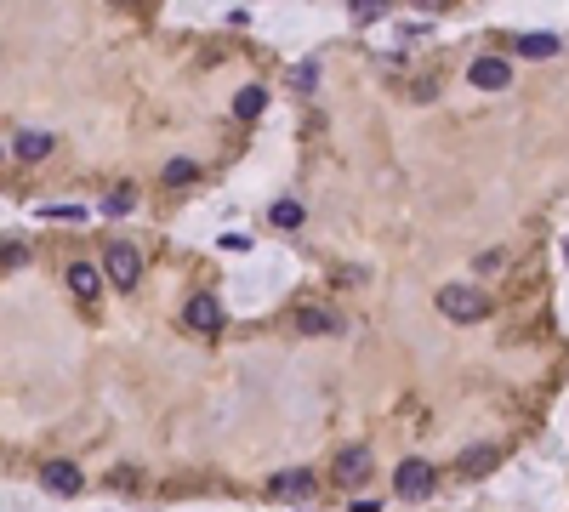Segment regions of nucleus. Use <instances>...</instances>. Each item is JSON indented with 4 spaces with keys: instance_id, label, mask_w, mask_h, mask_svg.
Segmentation results:
<instances>
[{
    "instance_id": "f257e3e1",
    "label": "nucleus",
    "mask_w": 569,
    "mask_h": 512,
    "mask_svg": "<svg viewBox=\"0 0 569 512\" xmlns=\"http://www.w3.org/2000/svg\"><path fill=\"white\" fill-rule=\"evenodd\" d=\"M438 313L456 319V325H473V319L490 313V296L473 290V285H445V290H438Z\"/></svg>"
},
{
    "instance_id": "f03ea898",
    "label": "nucleus",
    "mask_w": 569,
    "mask_h": 512,
    "mask_svg": "<svg viewBox=\"0 0 569 512\" xmlns=\"http://www.w3.org/2000/svg\"><path fill=\"white\" fill-rule=\"evenodd\" d=\"M103 273H109V285H125V290H132V285L142 280V256H137V245L114 240L109 256H103Z\"/></svg>"
},
{
    "instance_id": "7ed1b4c3",
    "label": "nucleus",
    "mask_w": 569,
    "mask_h": 512,
    "mask_svg": "<svg viewBox=\"0 0 569 512\" xmlns=\"http://www.w3.org/2000/svg\"><path fill=\"white\" fill-rule=\"evenodd\" d=\"M433 484H438V473H433V461H421V456H410L405 467L393 473V489L405 501H421V496H433Z\"/></svg>"
},
{
    "instance_id": "20e7f679",
    "label": "nucleus",
    "mask_w": 569,
    "mask_h": 512,
    "mask_svg": "<svg viewBox=\"0 0 569 512\" xmlns=\"http://www.w3.org/2000/svg\"><path fill=\"white\" fill-rule=\"evenodd\" d=\"M467 80L478 85V92H507V80H513V69L501 57H473V69H467Z\"/></svg>"
},
{
    "instance_id": "39448f33",
    "label": "nucleus",
    "mask_w": 569,
    "mask_h": 512,
    "mask_svg": "<svg viewBox=\"0 0 569 512\" xmlns=\"http://www.w3.org/2000/svg\"><path fill=\"white\" fill-rule=\"evenodd\" d=\"M182 319L194 325L200 336H211V330H222V308H217V296H188V308H182Z\"/></svg>"
},
{
    "instance_id": "423d86ee",
    "label": "nucleus",
    "mask_w": 569,
    "mask_h": 512,
    "mask_svg": "<svg viewBox=\"0 0 569 512\" xmlns=\"http://www.w3.org/2000/svg\"><path fill=\"white\" fill-rule=\"evenodd\" d=\"M40 484H46L52 496H74V489L86 484V473H80L74 461H46V467H40Z\"/></svg>"
},
{
    "instance_id": "0eeeda50",
    "label": "nucleus",
    "mask_w": 569,
    "mask_h": 512,
    "mask_svg": "<svg viewBox=\"0 0 569 512\" xmlns=\"http://www.w3.org/2000/svg\"><path fill=\"white\" fill-rule=\"evenodd\" d=\"M330 473H336V484H359V478H370V450H365V444H348V450L336 456Z\"/></svg>"
},
{
    "instance_id": "6e6552de",
    "label": "nucleus",
    "mask_w": 569,
    "mask_h": 512,
    "mask_svg": "<svg viewBox=\"0 0 569 512\" xmlns=\"http://www.w3.org/2000/svg\"><path fill=\"white\" fill-rule=\"evenodd\" d=\"M290 325H297L302 336H336V330H342V325H336V313L330 308H297V313H290Z\"/></svg>"
},
{
    "instance_id": "1a4fd4ad",
    "label": "nucleus",
    "mask_w": 569,
    "mask_h": 512,
    "mask_svg": "<svg viewBox=\"0 0 569 512\" xmlns=\"http://www.w3.org/2000/svg\"><path fill=\"white\" fill-rule=\"evenodd\" d=\"M268 489H273V496H285V501H302L313 489V473H308V467H290V473H273Z\"/></svg>"
},
{
    "instance_id": "9d476101",
    "label": "nucleus",
    "mask_w": 569,
    "mask_h": 512,
    "mask_svg": "<svg viewBox=\"0 0 569 512\" xmlns=\"http://www.w3.org/2000/svg\"><path fill=\"white\" fill-rule=\"evenodd\" d=\"M12 148H17V160H46L52 148H57V137L52 132H17Z\"/></svg>"
},
{
    "instance_id": "9b49d317",
    "label": "nucleus",
    "mask_w": 569,
    "mask_h": 512,
    "mask_svg": "<svg viewBox=\"0 0 569 512\" xmlns=\"http://www.w3.org/2000/svg\"><path fill=\"white\" fill-rule=\"evenodd\" d=\"M103 280H109V273L92 268V262H74V268H69V290H74V296H97Z\"/></svg>"
},
{
    "instance_id": "f8f14e48",
    "label": "nucleus",
    "mask_w": 569,
    "mask_h": 512,
    "mask_svg": "<svg viewBox=\"0 0 569 512\" xmlns=\"http://www.w3.org/2000/svg\"><path fill=\"white\" fill-rule=\"evenodd\" d=\"M495 461H501V450H495V444H473V450H461V473H467V478H478V473H490Z\"/></svg>"
},
{
    "instance_id": "ddd939ff",
    "label": "nucleus",
    "mask_w": 569,
    "mask_h": 512,
    "mask_svg": "<svg viewBox=\"0 0 569 512\" xmlns=\"http://www.w3.org/2000/svg\"><path fill=\"white\" fill-rule=\"evenodd\" d=\"M262 109H268V92H262V85H245V92L234 97V114H240V120H257Z\"/></svg>"
},
{
    "instance_id": "4468645a",
    "label": "nucleus",
    "mask_w": 569,
    "mask_h": 512,
    "mask_svg": "<svg viewBox=\"0 0 569 512\" xmlns=\"http://www.w3.org/2000/svg\"><path fill=\"white\" fill-rule=\"evenodd\" d=\"M518 52L524 57H553L558 52V34H518Z\"/></svg>"
},
{
    "instance_id": "2eb2a0df",
    "label": "nucleus",
    "mask_w": 569,
    "mask_h": 512,
    "mask_svg": "<svg viewBox=\"0 0 569 512\" xmlns=\"http://www.w3.org/2000/svg\"><path fill=\"white\" fill-rule=\"evenodd\" d=\"M302 222V205L297 200H280V205H273V228H297Z\"/></svg>"
},
{
    "instance_id": "dca6fc26",
    "label": "nucleus",
    "mask_w": 569,
    "mask_h": 512,
    "mask_svg": "<svg viewBox=\"0 0 569 512\" xmlns=\"http://www.w3.org/2000/svg\"><path fill=\"white\" fill-rule=\"evenodd\" d=\"M194 177H200L194 160H172V165H165V182H194Z\"/></svg>"
},
{
    "instance_id": "f3484780",
    "label": "nucleus",
    "mask_w": 569,
    "mask_h": 512,
    "mask_svg": "<svg viewBox=\"0 0 569 512\" xmlns=\"http://www.w3.org/2000/svg\"><path fill=\"white\" fill-rule=\"evenodd\" d=\"M313 80H319V69H313V63H297V69H290V85H297V92H308Z\"/></svg>"
},
{
    "instance_id": "a211bd4d",
    "label": "nucleus",
    "mask_w": 569,
    "mask_h": 512,
    "mask_svg": "<svg viewBox=\"0 0 569 512\" xmlns=\"http://www.w3.org/2000/svg\"><path fill=\"white\" fill-rule=\"evenodd\" d=\"M103 211H114V217H120V211H132V194H125V188H114V194L103 200Z\"/></svg>"
},
{
    "instance_id": "6ab92c4d",
    "label": "nucleus",
    "mask_w": 569,
    "mask_h": 512,
    "mask_svg": "<svg viewBox=\"0 0 569 512\" xmlns=\"http://www.w3.org/2000/svg\"><path fill=\"white\" fill-rule=\"evenodd\" d=\"M353 17H365V24H370V17H382V0H353Z\"/></svg>"
},
{
    "instance_id": "aec40b11",
    "label": "nucleus",
    "mask_w": 569,
    "mask_h": 512,
    "mask_svg": "<svg viewBox=\"0 0 569 512\" xmlns=\"http://www.w3.org/2000/svg\"><path fill=\"white\" fill-rule=\"evenodd\" d=\"M46 217H57V222H80V217H86V211H80V205H52Z\"/></svg>"
},
{
    "instance_id": "412c9836",
    "label": "nucleus",
    "mask_w": 569,
    "mask_h": 512,
    "mask_svg": "<svg viewBox=\"0 0 569 512\" xmlns=\"http://www.w3.org/2000/svg\"><path fill=\"white\" fill-rule=\"evenodd\" d=\"M348 512H382V501H370V496H353V501H348Z\"/></svg>"
},
{
    "instance_id": "4be33fe9",
    "label": "nucleus",
    "mask_w": 569,
    "mask_h": 512,
    "mask_svg": "<svg viewBox=\"0 0 569 512\" xmlns=\"http://www.w3.org/2000/svg\"><path fill=\"white\" fill-rule=\"evenodd\" d=\"M564 262H569V245H564Z\"/></svg>"
}]
</instances>
